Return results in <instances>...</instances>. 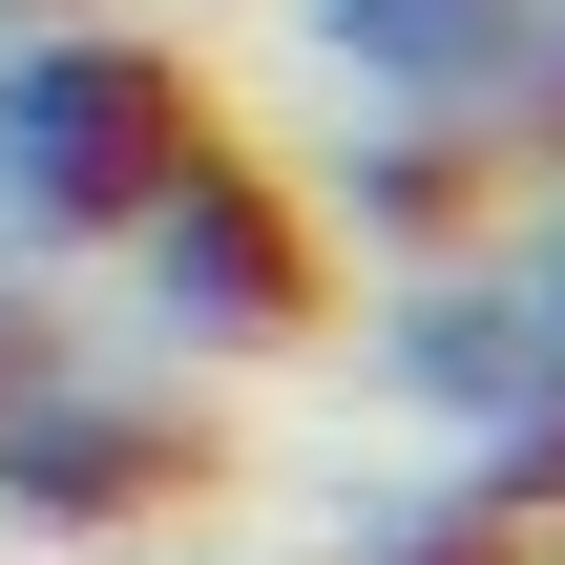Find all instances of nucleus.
Returning a JSON list of instances; mask_svg holds the SVG:
<instances>
[{
	"label": "nucleus",
	"instance_id": "obj_1",
	"mask_svg": "<svg viewBox=\"0 0 565 565\" xmlns=\"http://www.w3.org/2000/svg\"><path fill=\"white\" fill-rule=\"evenodd\" d=\"M356 377L419 440H524V461H565V147H524L440 252L377 273Z\"/></svg>",
	"mask_w": 565,
	"mask_h": 565
},
{
	"label": "nucleus",
	"instance_id": "obj_2",
	"mask_svg": "<svg viewBox=\"0 0 565 565\" xmlns=\"http://www.w3.org/2000/svg\"><path fill=\"white\" fill-rule=\"evenodd\" d=\"M189 63L147 21H84V0H0V273H84L168 168H189Z\"/></svg>",
	"mask_w": 565,
	"mask_h": 565
},
{
	"label": "nucleus",
	"instance_id": "obj_3",
	"mask_svg": "<svg viewBox=\"0 0 565 565\" xmlns=\"http://www.w3.org/2000/svg\"><path fill=\"white\" fill-rule=\"evenodd\" d=\"M147 503H189V377L126 315H63L42 273H0V524L105 545Z\"/></svg>",
	"mask_w": 565,
	"mask_h": 565
},
{
	"label": "nucleus",
	"instance_id": "obj_4",
	"mask_svg": "<svg viewBox=\"0 0 565 565\" xmlns=\"http://www.w3.org/2000/svg\"><path fill=\"white\" fill-rule=\"evenodd\" d=\"M84 273H126V335H147L168 377H252V356H294V335L335 315V231L294 210V168L210 147V126H189V168H168Z\"/></svg>",
	"mask_w": 565,
	"mask_h": 565
},
{
	"label": "nucleus",
	"instance_id": "obj_5",
	"mask_svg": "<svg viewBox=\"0 0 565 565\" xmlns=\"http://www.w3.org/2000/svg\"><path fill=\"white\" fill-rule=\"evenodd\" d=\"M315 84L377 126H461L524 168V84H545V0H294Z\"/></svg>",
	"mask_w": 565,
	"mask_h": 565
},
{
	"label": "nucleus",
	"instance_id": "obj_6",
	"mask_svg": "<svg viewBox=\"0 0 565 565\" xmlns=\"http://www.w3.org/2000/svg\"><path fill=\"white\" fill-rule=\"evenodd\" d=\"M565 545V461L524 440H419L398 482L335 503V565H545Z\"/></svg>",
	"mask_w": 565,
	"mask_h": 565
},
{
	"label": "nucleus",
	"instance_id": "obj_7",
	"mask_svg": "<svg viewBox=\"0 0 565 565\" xmlns=\"http://www.w3.org/2000/svg\"><path fill=\"white\" fill-rule=\"evenodd\" d=\"M482 189H503V147H461V126H377V105H356V126H335V168H315L294 210H315V231H356V252L398 273V252H440Z\"/></svg>",
	"mask_w": 565,
	"mask_h": 565
},
{
	"label": "nucleus",
	"instance_id": "obj_8",
	"mask_svg": "<svg viewBox=\"0 0 565 565\" xmlns=\"http://www.w3.org/2000/svg\"><path fill=\"white\" fill-rule=\"evenodd\" d=\"M524 147H565V0H545V84H524Z\"/></svg>",
	"mask_w": 565,
	"mask_h": 565
}]
</instances>
